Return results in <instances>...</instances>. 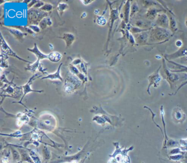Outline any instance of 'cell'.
Segmentation results:
<instances>
[{
	"label": "cell",
	"instance_id": "6da1fadb",
	"mask_svg": "<svg viewBox=\"0 0 187 163\" xmlns=\"http://www.w3.org/2000/svg\"><path fill=\"white\" fill-rule=\"evenodd\" d=\"M172 118L176 123H183L186 120V115L181 108L176 107L172 112Z\"/></svg>",
	"mask_w": 187,
	"mask_h": 163
},
{
	"label": "cell",
	"instance_id": "7a4b0ae2",
	"mask_svg": "<svg viewBox=\"0 0 187 163\" xmlns=\"http://www.w3.org/2000/svg\"><path fill=\"white\" fill-rule=\"evenodd\" d=\"M1 39H2V41H1V47H2V48L4 49L3 50H4V52L7 53L8 54H9V55H13L14 57H18V59H20V60H23V61H25V60H23V59H22L19 58L18 56H17L16 54V53H14L12 50H11V49H10V48L8 46V45L5 42V41H4L3 40L2 37H1Z\"/></svg>",
	"mask_w": 187,
	"mask_h": 163
},
{
	"label": "cell",
	"instance_id": "3957f363",
	"mask_svg": "<svg viewBox=\"0 0 187 163\" xmlns=\"http://www.w3.org/2000/svg\"><path fill=\"white\" fill-rule=\"evenodd\" d=\"M28 50L29 51L31 52L34 53L35 55H36V57L38 58V60H37V62H36V63H37V64H39V62L40 60L43 59L44 58H48V55H44V54L40 52V51L37 47L36 44H35V47H34V48L32 49H28Z\"/></svg>",
	"mask_w": 187,
	"mask_h": 163
},
{
	"label": "cell",
	"instance_id": "277c9868",
	"mask_svg": "<svg viewBox=\"0 0 187 163\" xmlns=\"http://www.w3.org/2000/svg\"><path fill=\"white\" fill-rule=\"evenodd\" d=\"M62 65V64L60 65V66H59V68L58 69V70L57 71V72L56 73H54V74H51V75H48V76L47 77H44L42 79H47V78H49V79H59L61 80H63V78H61L60 76V69H61V67Z\"/></svg>",
	"mask_w": 187,
	"mask_h": 163
},
{
	"label": "cell",
	"instance_id": "5b68a950",
	"mask_svg": "<svg viewBox=\"0 0 187 163\" xmlns=\"http://www.w3.org/2000/svg\"><path fill=\"white\" fill-rule=\"evenodd\" d=\"M48 55V59L51 62H59L61 58V55L58 52H53L50 53Z\"/></svg>",
	"mask_w": 187,
	"mask_h": 163
},
{
	"label": "cell",
	"instance_id": "8992f818",
	"mask_svg": "<svg viewBox=\"0 0 187 163\" xmlns=\"http://www.w3.org/2000/svg\"><path fill=\"white\" fill-rule=\"evenodd\" d=\"M160 114H161V118H162V124H163V125H164V130H165V140H164V146L165 147L167 144V140L168 139L167 136V135H166V124L165 122V119H164V114H165V112H164V111L163 109V106H161V112H160Z\"/></svg>",
	"mask_w": 187,
	"mask_h": 163
},
{
	"label": "cell",
	"instance_id": "52a82bcc",
	"mask_svg": "<svg viewBox=\"0 0 187 163\" xmlns=\"http://www.w3.org/2000/svg\"><path fill=\"white\" fill-rule=\"evenodd\" d=\"M183 156L182 154H175V155H171L169 156L171 160H174V161H179L183 158Z\"/></svg>",
	"mask_w": 187,
	"mask_h": 163
},
{
	"label": "cell",
	"instance_id": "ba28073f",
	"mask_svg": "<svg viewBox=\"0 0 187 163\" xmlns=\"http://www.w3.org/2000/svg\"><path fill=\"white\" fill-rule=\"evenodd\" d=\"M30 81L28 82V84H26V85H25V86H24L23 87V88H24V96H23V97H24V95H26V94H27L28 93H29V92H41L40 91H35V90H31V89L30 88Z\"/></svg>",
	"mask_w": 187,
	"mask_h": 163
},
{
	"label": "cell",
	"instance_id": "9c48e42d",
	"mask_svg": "<svg viewBox=\"0 0 187 163\" xmlns=\"http://www.w3.org/2000/svg\"><path fill=\"white\" fill-rule=\"evenodd\" d=\"M181 149L182 150H187V139L181 140Z\"/></svg>",
	"mask_w": 187,
	"mask_h": 163
},
{
	"label": "cell",
	"instance_id": "30bf717a",
	"mask_svg": "<svg viewBox=\"0 0 187 163\" xmlns=\"http://www.w3.org/2000/svg\"><path fill=\"white\" fill-rule=\"evenodd\" d=\"M182 150L179 148H176L171 150L170 152V155H175V154H181Z\"/></svg>",
	"mask_w": 187,
	"mask_h": 163
},
{
	"label": "cell",
	"instance_id": "8fae6325",
	"mask_svg": "<svg viewBox=\"0 0 187 163\" xmlns=\"http://www.w3.org/2000/svg\"><path fill=\"white\" fill-rule=\"evenodd\" d=\"M98 23L101 25H104L106 23V20L105 19V18L103 17H100L98 19Z\"/></svg>",
	"mask_w": 187,
	"mask_h": 163
},
{
	"label": "cell",
	"instance_id": "7c38bea8",
	"mask_svg": "<svg viewBox=\"0 0 187 163\" xmlns=\"http://www.w3.org/2000/svg\"><path fill=\"white\" fill-rule=\"evenodd\" d=\"M176 45H177V47H181V45H182V42H181V41H179H179L176 42Z\"/></svg>",
	"mask_w": 187,
	"mask_h": 163
},
{
	"label": "cell",
	"instance_id": "4fadbf2b",
	"mask_svg": "<svg viewBox=\"0 0 187 163\" xmlns=\"http://www.w3.org/2000/svg\"></svg>",
	"mask_w": 187,
	"mask_h": 163
}]
</instances>
